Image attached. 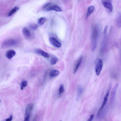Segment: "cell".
I'll return each mask as SVG.
<instances>
[{
  "label": "cell",
  "mask_w": 121,
  "mask_h": 121,
  "mask_svg": "<svg viewBox=\"0 0 121 121\" xmlns=\"http://www.w3.org/2000/svg\"><path fill=\"white\" fill-rule=\"evenodd\" d=\"M119 85L118 83H116L112 89L111 96V99L112 100L114 99L118 87Z\"/></svg>",
  "instance_id": "cell-14"
},
{
  "label": "cell",
  "mask_w": 121,
  "mask_h": 121,
  "mask_svg": "<svg viewBox=\"0 0 121 121\" xmlns=\"http://www.w3.org/2000/svg\"><path fill=\"white\" fill-rule=\"evenodd\" d=\"M17 41L12 39H7L4 40L1 44V47L3 48H5L16 45Z\"/></svg>",
  "instance_id": "cell-2"
},
{
  "label": "cell",
  "mask_w": 121,
  "mask_h": 121,
  "mask_svg": "<svg viewBox=\"0 0 121 121\" xmlns=\"http://www.w3.org/2000/svg\"><path fill=\"white\" fill-rule=\"evenodd\" d=\"M103 63L102 60L100 58L98 59L95 63V72L96 75H99L102 69Z\"/></svg>",
  "instance_id": "cell-4"
},
{
  "label": "cell",
  "mask_w": 121,
  "mask_h": 121,
  "mask_svg": "<svg viewBox=\"0 0 121 121\" xmlns=\"http://www.w3.org/2000/svg\"><path fill=\"white\" fill-rule=\"evenodd\" d=\"M49 40L50 43L55 47L59 48L61 46V43L54 37H50L49 38Z\"/></svg>",
  "instance_id": "cell-7"
},
{
  "label": "cell",
  "mask_w": 121,
  "mask_h": 121,
  "mask_svg": "<svg viewBox=\"0 0 121 121\" xmlns=\"http://www.w3.org/2000/svg\"><path fill=\"white\" fill-rule=\"evenodd\" d=\"M34 51L35 53L41 55L45 58H48L49 57V55L47 53L41 49H36Z\"/></svg>",
  "instance_id": "cell-10"
},
{
  "label": "cell",
  "mask_w": 121,
  "mask_h": 121,
  "mask_svg": "<svg viewBox=\"0 0 121 121\" xmlns=\"http://www.w3.org/2000/svg\"><path fill=\"white\" fill-rule=\"evenodd\" d=\"M100 33L99 27L97 26H94L93 28L91 36L92 51H94L96 48Z\"/></svg>",
  "instance_id": "cell-1"
},
{
  "label": "cell",
  "mask_w": 121,
  "mask_h": 121,
  "mask_svg": "<svg viewBox=\"0 0 121 121\" xmlns=\"http://www.w3.org/2000/svg\"><path fill=\"white\" fill-rule=\"evenodd\" d=\"M101 2L105 7L108 9L110 12L112 11L113 9V6L111 0H102Z\"/></svg>",
  "instance_id": "cell-6"
},
{
  "label": "cell",
  "mask_w": 121,
  "mask_h": 121,
  "mask_svg": "<svg viewBox=\"0 0 121 121\" xmlns=\"http://www.w3.org/2000/svg\"><path fill=\"white\" fill-rule=\"evenodd\" d=\"M83 91V88L81 86L78 87L77 89V93L76 100H78L82 93Z\"/></svg>",
  "instance_id": "cell-17"
},
{
  "label": "cell",
  "mask_w": 121,
  "mask_h": 121,
  "mask_svg": "<svg viewBox=\"0 0 121 121\" xmlns=\"http://www.w3.org/2000/svg\"><path fill=\"white\" fill-rule=\"evenodd\" d=\"M27 83L28 82L26 81H23L22 82L21 85V90H23L27 86Z\"/></svg>",
  "instance_id": "cell-23"
},
{
  "label": "cell",
  "mask_w": 121,
  "mask_h": 121,
  "mask_svg": "<svg viewBox=\"0 0 121 121\" xmlns=\"http://www.w3.org/2000/svg\"><path fill=\"white\" fill-rule=\"evenodd\" d=\"M22 33L24 36L27 39H29L31 38L32 33L28 28L26 27L23 28L22 29Z\"/></svg>",
  "instance_id": "cell-9"
},
{
  "label": "cell",
  "mask_w": 121,
  "mask_h": 121,
  "mask_svg": "<svg viewBox=\"0 0 121 121\" xmlns=\"http://www.w3.org/2000/svg\"><path fill=\"white\" fill-rule=\"evenodd\" d=\"M29 27L31 29L35 30L38 28L39 26L35 24H30L29 25Z\"/></svg>",
  "instance_id": "cell-21"
},
{
  "label": "cell",
  "mask_w": 121,
  "mask_h": 121,
  "mask_svg": "<svg viewBox=\"0 0 121 121\" xmlns=\"http://www.w3.org/2000/svg\"><path fill=\"white\" fill-rule=\"evenodd\" d=\"M58 60V58L55 56H52L50 60V63L52 65H53L55 64Z\"/></svg>",
  "instance_id": "cell-20"
},
{
  "label": "cell",
  "mask_w": 121,
  "mask_h": 121,
  "mask_svg": "<svg viewBox=\"0 0 121 121\" xmlns=\"http://www.w3.org/2000/svg\"><path fill=\"white\" fill-rule=\"evenodd\" d=\"M110 89H109L104 97L103 100L100 107L99 109L97 114V116L98 117L104 107L106 104L108 100Z\"/></svg>",
  "instance_id": "cell-5"
},
{
  "label": "cell",
  "mask_w": 121,
  "mask_h": 121,
  "mask_svg": "<svg viewBox=\"0 0 121 121\" xmlns=\"http://www.w3.org/2000/svg\"><path fill=\"white\" fill-rule=\"evenodd\" d=\"M59 121H62V120H60Z\"/></svg>",
  "instance_id": "cell-27"
},
{
  "label": "cell",
  "mask_w": 121,
  "mask_h": 121,
  "mask_svg": "<svg viewBox=\"0 0 121 121\" xmlns=\"http://www.w3.org/2000/svg\"><path fill=\"white\" fill-rule=\"evenodd\" d=\"M16 54L14 50L10 49L6 53V56L9 59H11Z\"/></svg>",
  "instance_id": "cell-12"
},
{
  "label": "cell",
  "mask_w": 121,
  "mask_h": 121,
  "mask_svg": "<svg viewBox=\"0 0 121 121\" xmlns=\"http://www.w3.org/2000/svg\"><path fill=\"white\" fill-rule=\"evenodd\" d=\"M33 108V104L30 103L28 104L26 107L25 117L23 121H29L31 113Z\"/></svg>",
  "instance_id": "cell-3"
},
{
  "label": "cell",
  "mask_w": 121,
  "mask_h": 121,
  "mask_svg": "<svg viewBox=\"0 0 121 121\" xmlns=\"http://www.w3.org/2000/svg\"><path fill=\"white\" fill-rule=\"evenodd\" d=\"M46 20V19L45 18L43 17H41L39 19L38 22L39 24L41 25L44 23Z\"/></svg>",
  "instance_id": "cell-22"
},
{
  "label": "cell",
  "mask_w": 121,
  "mask_h": 121,
  "mask_svg": "<svg viewBox=\"0 0 121 121\" xmlns=\"http://www.w3.org/2000/svg\"><path fill=\"white\" fill-rule=\"evenodd\" d=\"M83 58V56H81L78 60L74 69L73 73H75L77 71L80 64L81 63Z\"/></svg>",
  "instance_id": "cell-13"
},
{
  "label": "cell",
  "mask_w": 121,
  "mask_h": 121,
  "mask_svg": "<svg viewBox=\"0 0 121 121\" xmlns=\"http://www.w3.org/2000/svg\"><path fill=\"white\" fill-rule=\"evenodd\" d=\"M19 9V7L15 6L8 13V17L12 16Z\"/></svg>",
  "instance_id": "cell-18"
},
{
  "label": "cell",
  "mask_w": 121,
  "mask_h": 121,
  "mask_svg": "<svg viewBox=\"0 0 121 121\" xmlns=\"http://www.w3.org/2000/svg\"><path fill=\"white\" fill-rule=\"evenodd\" d=\"M45 9V11H49L51 10H53L58 12L62 11L61 9L58 6L56 5L49 6Z\"/></svg>",
  "instance_id": "cell-11"
},
{
  "label": "cell",
  "mask_w": 121,
  "mask_h": 121,
  "mask_svg": "<svg viewBox=\"0 0 121 121\" xmlns=\"http://www.w3.org/2000/svg\"><path fill=\"white\" fill-rule=\"evenodd\" d=\"M116 23L117 27L120 28L121 27V12H119L117 17Z\"/></svg>",
  "instance_id": "cell-15"
},
{
  "label": "cell",
  "mask_w": 121,
  "mask_h": 121,
  "mask_svg": "<svg viewBox=\"0 0 121 121\" xmlns=\"http://www.w3.org/2000/svg\"><path fill=\"white\" fill-rule=\"evenodd\" d=\"M94 10V7L92 6H89L88 8L86 15V17H88L93 12Z\"/></svg>",
  "instance_id": "cell-19"
},
{
  "label": "cell",
  "mask_w": 121,
  "mask_h": 121,
  "mask_svg": "<svg viewBox=\"0 0 121 121\" xmlns=\"http://www.w3.org/2000/svg\"><path fill=\"white\" fill-rule=\"evenodd\" d=\"M13 118V116L11 115L10 117L6 119L4 121H11Z\"/></svg>",
  "instance_id": "cell-26"
},
{
  "label": "cell",
  "mask_w": 121,
  "mask_h": 121,
  "mask_svg": "<svg viewBox=\"0 0 121 121\" xmlns=\"http://www.w3.org/2000/svg\"><path fill=\"white\" fill-rule=\"evenodd\" d=\"M59 73V72L58 70L53 69L50 72L49 75L51 77H53L57 76Z\"/></svg>",
  "instance_id": "cell-16"
},
{
  "label": "cell",
  "mask_w": 121,
  "mask_h": 121,
  "mask_svg": "<svg viewBox=\"0 0 121 121\" xmlns=\"http://www.w3.org/2000/svg\"><path fill=\"white\" fill-rule=\"evenodd\" d=\"M94 117V115L93 114L91 115L87 121H92L93 120Z\"/></svg>",
  "instance_id": "cell-25"
},
{
  "label": "cell",
  "mask_w": 121,
  "mask_h": 121,
  "mask_svg": "<svg viewBox=\"0 0 121 121\" xmlns=\"http://www.w3.org/2000/svg\"><path fill=\"white\" fill-rule=\"evenodd\" d=\"M64 90L63 85V84H61L59 89V94L60 95L63 93L64 91Z\"/></svg>",
  "instance_id": "cell-24"
},
{
  "label": "cell",
  "mask_w": 121,
  "mask_h": 121,
  "mask_svg": "<svg viewBox=\"0 0 121 121\" xmlns=\"http://www.w3.org/2000/svg\"><path fill=\"white\" fill-rule=\"evenodd\" d=\"M108 27V25H106L105 26L104 28L103 31V38L102 45V49H104L106 45L107 40V32Z\"/></svg>",
  "instance_id": "cell-8"
}]
</instances>
